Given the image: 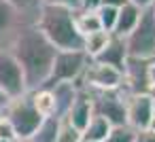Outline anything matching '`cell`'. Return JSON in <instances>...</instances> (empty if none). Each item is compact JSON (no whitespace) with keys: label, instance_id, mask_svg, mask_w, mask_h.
<instances>
[{"label":"cell","instance_id":"obj_19","mask_svg":"<svg viewBox=\"0 0 155 142\" xmlns=\"http://www.w3.org/2000/svg\"><path fill=\"white\" fill-rule=\"evenodd\" d=\"M58 129H60V117H47L41 121V125L36 127V131L30 136L28 142H55Z\"/></svg>","mask_w":155,"mask_h":142},{"label":"cell","instance_id":"obj_27","mask_svg":"<svg viewBox=\"0 0 155 142\" xmlns=\"http://www.w3.org/2000/svg\"><path fill=\"white\" fill-rule=\"evenodd\" d=\"M134 142H155V131L149 129V127H147V129H138Z\"/></svg>","mask_w":155,"mask_h":142},{"label":"cell","instance_id":"obj_1","mask_svg":"<svg viewBox=\"0 0 155 142\" xmlns=\"http://www.w3.org/2000/svg\"><path fill=\"white\" fill-rule=\"evenodd\" d=\"M5 51H9L17 60L26 79L28 91L45 87L58 49L45 38V34L36 28V24L21 26Z\"/></svg>","mask_w":155,"mask_h":142},{"label":"cell","instance_id":"obj_29","mask_svg":"<svg viewBox=\"0 0 155 142\" xmlns=\"http://www.w3.org/2000/svg\"><path fill=\"white\" fill-rule=\"evenodd\" d=\"M127 2L134 5V7H138L140 11H144V9H151V7H153L155 0H127Z\"/></svg>","mask_w":155,"mask_h":142},{"label":"cell","instance_id":"obj_11","mask_svg":"<svg viewBox=\"0 0 155 142\" xmlns=\"http://www.w3.org/2000/svg\"><path fill=\"white\" fill-rule=\"evenodd\" d=\"M26 24L28 21L7 2V0H0V51H5L9 47V43L15 36V32Z\"/></svg>","mask_w":155,"mask_h":142},{"label":"cell","instance_id":"obj_36","mask_svg":"<svg viewBox=\"0 0 155 142\" xmlns=\"http://www.w3.org/2000/svg\"><path fill=\"white\" fill-rule=\"evenodd\" d=\"M153 115H155V100H153Z\"/></svg>","mask_w":155,"mask_h":142},{"label":"cell","instance_id":"obj_32","mask_svg":"<svg viewBox=\"0 0 155 142\" xmlns=\"http://www.w3.org/2000/svg\"><path fill=\"white\" fill-rule=\"evenodd\" d=\"M151 95L155 98V60L151 62Z\"/></svg>","mask_w":155,"mask_h":142},{"label":"cell","instance_id":"obj_25","mask_svg":"<svg viewBox=\"0 0 155 142\" xmlns=\"http://www.w3.org/2000/svg\"><path fill=\"white\" fill-rule=\"evenodd\" d=\"M0 140H17V134L5 115H0Z\"/></svg>","mask_w":155,"mask_h":142},{"label":"cell","instance_id":"obj_15","mask_svg":"<svg viewBox=\"0 0 155 142\" xmlns=\"http://www.w3.org/2000/svg\"><path fill=\"white\" fill-rule=\"evenodd\" d=\"M140 9L138 7H134V5H123L119 11H117V21H115V28H113V34L115 36H121V38H125L134 28H136V24H138V19H140Z\"/></svg>","mask_w":155,"mask_h":142},{"label":"cell","instance_id":"obj_10","mask_svg":"<svg viewBox=\"0 0 155 142\" xmlns=\"http://www.w3.org/2000/svg\"><path fill=\"white\" fill-rule=\"evenodd\" d=\"M153 95L151 93H130L125 100V112H127V125L138 131L147 129L151 121L155 119L153 115Z\"/></svg>","mask_w":155,"mask_h":142},{"label":"cell","instance_id":"obj_4","mask_svg":"<svg viewBox=\"0 0 155 142\" xmlns=\"http://www.w3.org/2000/svg\"><path fill=\"white\" fill-rule=\"evenodd\" d=\"M2 115L11 121V125H13V129H15L19 142L30 140V136L36 131V127H38L41 121H43V117L36 112V108H34V104H32L30 91L24 93V95H19V98H13V100L9 102V106L5 108Z\"/></svg>","mask_w":155,"mask_h":142},{"label":"cell","instance_id":"obj_33","mask_svg":"<svg viewBox=\"0 0 155 142\" xmlns=\"http://www.w3.org/2000/svg\"><path fill=\"white\" fill-rule=\"evenodd\" d=\"M149 129H153V131H155V119L151 121V125H149Z\"/></svg>","mask_w":155,"mask_h":142},{"label":"cell","instance_id":"obj_37","mask_svg":"<svg viewBox=\"0 0 155 142\" xmlns=\"http://www.w3.org/2000/svg\"><path fill=\"white\" fill-rule=\"evenodd\" d=\"M81 142H87V140H81Z\"/></svg>","mask_w":155,"mask_h":142},{"label":"cell","instance_id":"obj_22","mask_svg":"<svg viewBox=\"0 0 155 142\" xmlns=\"http://www.w3.org/2000/svg\"><path fill=\"white\" fill-rule=\"evenodd\" d=\"M81 140H83L81 131H79L77 127H72V125L68 123V119L60 117V129H58L55 142H81Z\"/></svg>","mask_w":155,"mask_h":142},{"label":"cell","instance_id":"obj_20","mask_svg":"<svg viewBox=\"0 0 155 142\" xmlns=\"http://www.w3.org/2000/svg\"><path fill=\"white\" fill-rule=\"evenodd\" d=\"M74 26H77V32L81 36H87L91 32L102 30L96 11H74Z\"/></svg>","mask_w":155,"mask_h":142},{"label":"cell","instance_id":"obj_21","mask_svg":"<svg viewBox=\"0 0 155 142\" xmlns=\"http://www.w3.org/2000/svg\"><path fill=\"white\" fill-rule=\"evenodd\" d=\"M7 2H9L28 24H36L38 13H41V7H43L41 0H7Z\"/></svg>","mask_w":155,"mask_h":142},{"label":"cell","instance_id":"obj_28","mask_svg":"<svg viewBox=\"0 0 155 142\" xmlns=\"http://www.w3.org/2000/svg\"><path fill=\"white\" fill-rule=\"evenodd\" d=\"M102 7V0H81L79 11H98Z\"/></svg>","mask_w":155,"mask_h":142},{"label":"cell","instance_id":"obj_35","mask_svg":"<svg viewBox=\"0 0 155 142\" xmlns=\"http://www.w3.org/2000/svg\"><path fill=\"white\" fill-rule=\"evenodd\" d=\"M151 11H153V15H155V2H153V7H151Z\"/></svg>","mask_w":155,"mask_h":142},{"label":"cell","instance_id":"obj_3","mask_svg":"<svg viewBox=\"0 0 155 142\" xmlns=\"http://www.w3.org/2000/svg\"><path fill=\"white\" fill-rule=\"evenodd\" d=\"M127 57L136 60H155V15L151 9L140 13L136 28L123 38Z\"/></svg>","mask_w":155,"mask_h":142},{"label":"cell","instance_id":"obj_6","mask_svg":"<svg viewBox=\"0 0 155 142\" xmlns=\"http://www.w3.org/2000/svg\"><path fill=\"white\" fill-rule=\"evenodd\" d=\"M87 62H89V57L83 53V49H79V51H58L45 87H51L55 83H79Z\"/></svg>","mask_w":155,"mask_h":142},{"label":"cell","instance_id":"obj_8","mask_svg":"<svg viewBox=\"0 0 155 142\" xmlns=\"http://www.w3.org/2000/svg\"><path fill=\"white\" fill-rule=\"evenodd\" d=\"M0 89L11 100L28 93V85L17 60L9 51H0Z\"/></svg>","mask_w":155,"mask_h":142},{"label":"cell","instance_id":"obj_14","mask_svg":"<svg viewBox=\"0 0 155 142\" xmlns=\"http://www.w3.org/2000/svg\"><path fill=\"white\" fill-rule=\"evenodd\" d=\"M47 89H51V93H53V98H55V108H58V117H64L66 112H68V108L72 106V102H74V98L79 95V85L77 83H55V85H51V87H47Z\"/></svg>","mask_w":155,"mask_h":142},{"label":"cell","instance_id":"obj_31","mask_svg":"<svg viewBox=\"0 0 155 142\" xmlns=\"http://www.w3.org/2000/svg\"><path fill=\"white\" fill-rule=\"evenodd\" d=\"M9 102H11V98H9V95H7L2 89H0V115L5 112V108L9 106Z\"/></svg>","mask_w":155,"mask_h":142},{"label":"cell","instance_id":"obj_17","mask_svg":"<svg viewBox=\"0 0 155 142\" xmlns=\"http://www.w3.org/2000/svg\"><path fill=\"white\" fill-rule=\"evenodd\" d=\"M110 129H113V125H110L104 117L94 115V117L89 119L87 127L81 131V136H83V140H87V142H104L106 136L110 134Z\"/></svg>","mask_w":155,"mask_h":142},{"label":"cell","instance_id":"obj_18","mask_svg":"<svg viewBox=\"0 0 155 142\" xmlns=\"http://www.w3.org/2000/svg\"><path fill=\"white\" fill-rule=\"evenodd\" d=\"M110 32H104V30H98V32H91V34H87V36H83V53L89 57V60H96L102 51H104V47L108 45V40H110Z\"/></svg>","mask_w":155,"mask_h":142},{"label":"cell","instance_id":"obj_34","mask_svg":"<svg viewBox=\"0 0 155 142\" xmlns=\"http://www.w3.org/2000/svg\"><path fill=\"white\" fill-rule=\"evenodd\" d=\"M0 142H19V140H0Z\"/></svg>","mask_w":155,"mask_h":142},{"label":"cell","instance_id":"obj_23","mask_svg":"<svg viewBox=\"0 0 155 142\" xmlns=\"http://www.w3.org/2000/svg\"><path fill=\"white\" fill-rule=\"evenodd\" d=\"M117 11L119 9H113V7H100L96 13H98V19H100V26L104 32H110L113 34V28H115V21H117Z\"/></svg>","mask_w":155,"mask_h":142},{"label":"cell","instance_id":"obj_2","mask_svg":"<svg viewBox=\"0 0 155 142\" xmlns=\"http://www.w3.org/2000/svg\"><path fill=\"white\" fill-rule=\"evenodd\" d=\"M36 28L45 34V38L58 51H79L83 49V36L77 32L74 26V11L64 7L43 5Z\"/></svg>","mask_w":155,"mask_h":142},{"label":"cell","instance_id":"obj_9","mask_svg":"<svg viewBox=\"0 0 155 142\" xmlns=\"http://www.w3.org/2000/svg\"><path fill=\"white\" fill-rule=\"evenodd\" d=\"M151 62L127 57L123 68V87L127 93H151Z\"/></svg>","mask_w":155,"mask_h":142},{"label":"cell","instance_id":"obj_30","mask_svg":"<svg viewBox=\"0 0 155 142\" xmlns=\"http://www.w3.org/2000/svg\"><path fill=\"white\" fill-rule=\"evenodd\" d=\"M123 5H127V0H102V7H113V9H121Z\"/></svg>","mask_w":155,"mask_h":142},{"label":"cell","instance_id":"obj_12","mask_svg":"<svg viewBox=\"0 0 155 142\" xmlns=\"http://www.w3.org/2000/svg\"><path fill=\"white\" fill-rule=\"evenodd\" d=\"M94 117V104H91V95L87 89H79V95L74 98L72 106L68 108V112L64 115V119H68V123L72 127H77L79 131H83L89 123V119Z\"/></svg>","mask_w":155,"mask_h":142},{"label":"cell","instance_id":"obj_24","mask_svg":"<svg viewBox=\"0 0 155 142\" xmlns=\"http://www.w3.org/2000/svg\"><path fill=\"white\" fill-rule=\"evenodd\" d=\"M134 138H136V131L130 125H119V127L110 129V134L106 136L104 142H134Z\"/></svg>","mask_w":155,"mask_h":142},{"label":"cell","instance_id":"obj_7","mask_svg":"<svg viewBox=\"0 0 155 142\" xmlns=\"http://www.w3.org/2000/svg\"><path fill=\"white\" fill-rule=\"evenodd\" d=\"M77 85L89 91H115L123 87V72L113 66L89 60Z\"/></svg>","mask_w":155,"mask_h":142},{"label":"cell","instance_id":"obj_13","mask_svg":"<svg viewBox=\"0 0 155 142\" xmlns=\"http://www.w3.org/2000/svg\"><path fill=\"white\" fill-rule=\"evenodd\" d=\"M96 62H100V64H106V66H113V68H117V70H121L123 72V68H125V62H127V49H125V40L121 38V36H110V40H108V45L104 47V51L96 57Z\"/></svg>","mask_w":155,"mask_h":142},{"label":"cell","instance_id":"obj_5","mask_svg":"<svg viewBox=\"0 0 155 142\" xmlns=\"http://www.w3.org/2000/svg\"><path fill=\"white\" fill-rule=\"evenodd\" d=\"M89 95H91V104H94V115L104 117L113 127L127 125L125 100L130 93L125 91V87H119L115 91H89Z\"/></svg>","mask_w":155,"mask_h":142},{"label":"cell","instance_id":"obj_16","mask_svg":"<svg viewBox=\"0 0 155 142\" xmlns=\"http://www.w3.org/2000/svg\"><path fill=\"white\" fill-rule=\"evenodd\" d=\"M30 95H32V104H34L36 112H38L43 119H47V117H58L55 98H53L51 89H47V87H41V89H34V91H30Z\"/></svg>","mask_w":155,"mask_h":142},{"label":"cell","instance_id":"obj_26","mask_svg":"<svg viewBox=\"0 0 155 142\" xmlns=\"http://www.w3.org/2000/svg\"><path fill=\"white\" fill-rule=\"evenodd\" d=\"M43 5H51V7H64L70 11H79L81 9V0H41Z\"/></svg>","mask_w":155,"mask_h":142}]
</instances>
